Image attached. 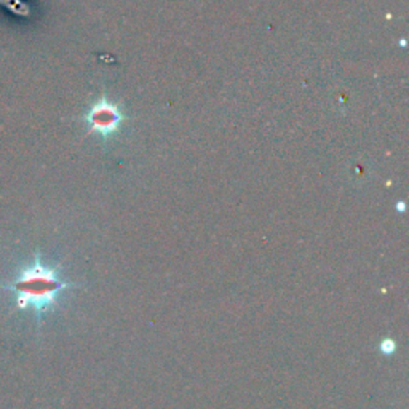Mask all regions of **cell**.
<instances>
[{"label": "cell", "mask_w": 409, "mask_h": 409, "mask_svg": "<svg viewBox=\"0 0 409 409\" xmlns=\"http://www.w3.org/2000/svg\"><path fill=\"white\" fill-rule=\"evenodd\" d=\"M74 286V283L66 282L59 277L57 267L44 264L40 254H35L32 264L24 267L13 283L4 285L0 288L15 292L16 309H32L37 319H42V315L48 310L57 307L61 292Z\"/></svg>", "instance_id": "obj_1"}, {"label": "cell", "mask_w": 409, "mask_h": 409, "mask_svg": "<svg viewBox=\"0 0 409 409\" xmlns=\"http://www.w3.org/2000/svg\"><path fill=\"white\" fill-rule=\"evenodd\" d=\"M120 114L117 109L109 105L107 101H100L88 114L90 131L109 134L120 124Z\"/></svg>", "instance_id": "obj_2"}, {"label": "cell", "mask_w": 409, "mask_h": 409, "mask_svg": "<svg viewBox=\"0 0 409 409\" xmlns=\"http://www.w3.org/2000/svg\"><path fill=\"white\" fill-rule=\"evenodd\" d=\"M379 352L382 353V355H386V357L395 355V352H396V343H395V340H393L392 338L382 339L381 344H379Z\"/></svg>", "instance_id": "obj_3"}]
</instances>
